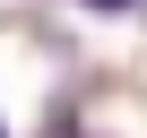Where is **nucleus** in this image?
<instances>
[{"mask_svg": "<svg viewBox=\"0 0 147 138\" xmlns=\"http://www.w3.org/2000/svg\"><path fill=\"white\" fill-rule=\"evenodd\" d=\"M0 138H9V121H0Z\"/></svg>", "mask_w": 147, "mask_h": 138, "instance_id": "f03ea898", "label": "nucleus"}, {"mask_svg": "<svg viewBox=\"0 0 147 138\" xmlns=\"http://www.w3.org/2000/svg\"><path fill=\"white\" fill-rule=\"evenodd\" d=\"M78 9H95V17H130L138 0H78Z\"/></svg>", "mask_w": 147, "mask_h": 138, "instance_id": "f257e3e1", "label": "nucleus"}]
</instances>
